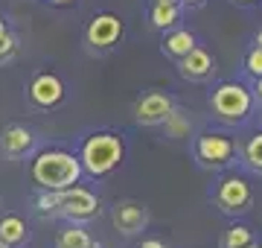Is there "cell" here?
<instances>
[{"label": "cell", "instance_id": "6da1fadb", "mask_svg": "<svg viewBox=\"0 0 262 248\" xmlns=\"http://www.w3.org/2000/svg\"><path fill=\"white\" fill-rule=\"evenodd\" d=\"M32 181L41 187V190H67L79 181L82 175V163L79 158H73L70 152H61V149H50V152H41L32 161Z\"/></svg>", "mask_w": 262, "mask_h": 248}, {"label": "cell", "instance_id": "7a4b0ae2", "mask_svg": "<svg viewBox=\"0 0 262 248\" xmlns=\"http://www.w3.org/2000/svg\"><path fill=\"white\" fill-rule=\"evenodd\" d=\"M38 208L44 213H61L67 219H91L99 213V201L94 193L73 184L67 190H44L38 196Z\"/></svg>", "mask_w": 262, "mask_h": 248}, {"label": "cell", "instance_id": "3957f363", "mask_svg": "<svg viewBox=\"0 0 262 248\" xmlns=\"http://www.w3.org/2000/svg\"><path fill=\"white\" fill-rule=\"evenodd\" d=\"M122 161V140L117 134H94L88 137L82 146V170H88L91 175H108L111 170H117Z\"/></svg>", "mask_w": 262, "mask_h": 248}, {"label": "cell", "instance_id": "277c9868", "mask_svg": "<svg viewBox=\"0 0 262 248\" xmlns=\"http://www.w3.org/2000/svg\"><path fill=\"white\" fill-rule=\"evenodd\" d=\"M251 91L239 82H225V85L215 88L213 94V108L215 114L227 120V123H236V120H245L248 111H251Z\"/></svg>", "mask_w": 262, "mask_h": 248}, {"label": "cell", "instance_id": "5b68a950", "mask_svg": "<svg viewBox=\"0 0 262 248\" xmlns=\"http://www.w3.org/2000/svg\"><path fill=\"white\" fill-rule=\"evenodd\" d=\"M251 199H253V193H251V187H248L245 178L230 175V178H225L222 187H219V204H222V210H227V213H242V210H248L251 208Z\"/></svg>", "mask_w": 262, "mask_h": 248}, {"label": "cell", "instance_id": "8992f818", "mask_svg": "<svg viewBox=\"0 0 262 248\" xmlns=\"http://www.w3.org/2000/svg\"><path fill=\"white\" fill-rule=\"evenodd\" d=\"M195 152L204 163L222 167V163H227L236 155V146H233L230 137H225V134H204V137H198Z\"/></svg>", "mask_w": 262, "mask_h": 248}, {"label": "cell", "instance_id": "52a82bcc", "mask_svg": "<svg viewBox=\"0 0 262 248\" xmlns=\"http://www.w3.org/2000/svg\"><path fill=\"white\" fill-rule=\"evenodd\" d=\"M134 114H137V123H143V126H158V123H163V120L172 114V99H169L166 94L151 91V94H146L140 102H137Z\"/></svg>", "mask_w": 262, "mask_h": 248}, {"label": "cell", "instance_id": "ba28073f", "mask_svg": "<svg viewBox=\"0 0 262 248\" xmlns=\"http://www.w3.org/2000/svg\"><path fill=\"white\" fill-rule=\"evenodd\" d=\"M29 96H32V102L41 105V108H53V105L61 102V96H64V85H61V79L56 73H38L32 79V85H29Z\"/></svg>", "mask_w": 262, "mask_h": 248}, {"label": "cell", "instance_id": "9c48e42d", "mask_svg": "<svg viewBox=\"0 0 262 248\" xmlns=\"http://www.w3.org/2000/svg\"><path fill=\"white\" fill-rule=\"evenodd\" d=\"M122 35V24L117 15H96L91 20V27H88V41L94 44V47H114Z\"/></svg>", "mask_w": 262, "mask_h": 248}, {"label": "cell", "instance_id": "30bf717a", "mask_svg": "<svg viewBox=\"0 0 262 248\" xmlns=\"http://www.w3.org/2000/svg\"><path fill=\"white\" fill-rule=\"evenodd\" d=\"M146 222H149V213L137 201H125V204H120L114 210V225L122 234H137V231L146 228Z\"/></svg>", "mask_w": 262, "mask_h": 248}, {"label": "cell", "instance_id": "8fae6325", "mask_svg": "<svg viewBox=\"0 0 262 248\" xmlns=\"http://www.w3.org/2000/svg\"><path fill=\"white\" fill-rule=\"evenodd\" d=\"M0 149L9 155V158H20L32 149V132L27 126H6L0 132Z\"/></svg>", "mask_w": 262, "mask_h": 248}, {"label": "cell", "instance_id": "7c38bea8", "mask_svg": "<svg viewBox=\"0 0 262 248\" xmlns=\"http://www.w3.org/2000/svg\"><path fill=\"white\" fill-rule=\"evenodd\" d=\"M181 73L187 79H204L213 73V58L207 50H198L192 47L187 56H181Z\"/></svg>", "mask_w": 262, "mask_h": 248}, {"label": "cell", "instance_id": "4fadbf2b", "mask_svg": "<svg viewBox=\"0 0 262 248\" xmlns=\"http://www.w3.org/2000/svg\"><path fill=\"white\" fill-rule=\"evenodd\" d=\"M27 225L20 216H3L0 219V245H20L27 242Z\"/></svg>", "mask_w": 262, "mask_h": 248}, {"label": "cell", "instance_id": "5bb4252c", "mask_svg": "<svg viewBox=\"0 0 262 248\" xmlns=\"http://www.w3.org/2000/svg\"><path fill=\"white\" fill-rule=\"evenodd\" d=\"M163 47H166L169 56H187L189 50L195 47V35L192 32H187V29H178V32H172L166 41H163Z\"/></svg>", "mask_w": 262, "mask_h": 248}, {"label": "cell", "instance_id": "9a60e30c", "mask_svg": "<svg viewBox=\"0 0 262 248\" xmlns=\"http://www.w3.org/2000/svg\"><path fill=\"white\" fill-rule=\"evenodd\" d=\"M151 24L158 29L175 27V24H178V3H155V9H151Z\"/></svg>", "mask_w": 262, "mask_h": 248}, {"label": "cell", "instance_id": "2e32d148", "mask_svg": "<svg viewBox=\"0 0 262 248\" xmlns=\"http://www.w3.org/2000/svg\"><path fill=\"white\" fill-rule=\"evenodd\" d=\"M94 242H91V237L84 234L82 228H67L58 234L56 239V248H91Z\"/></svg>", "mask_w": 262, "mask_h": 248}, {"label": "cell", "instance_id": "e0dca14e", "mask_svg": "<svg viewBox=\"0 0 262 248\" xmlns=\"http://www.w3.org/2000/svg\"><path fill=\"white\" fill-rule=\"evenodd\" d=\"M245 158H248V163H251L253 170L262 172V132L253 134L251 140H248V146H245Z\"/></svg>", "mask_w": 262, "mask_h": 248}, {"label": "cell", "instance_id": "ac0fdd59", "mask_svg": "<svg viewBox=\"0 0 262 248\" xmlns=\"http://www.w3.org/2000/svg\"><path fill=\"white\" fill-rule=\"evenodd\" d=\"M245 245H251V231L245 228V225H236V228L227 231L225 248H245Z\"/></svg>", "mask_w": 262, "mask_h": 248}, {"label": "cell", "instance_id": "d6986e66", "mask_svg": "<svg viewBox=\"0 0 262 248\" xmlns=\"http://www.w3.org/2000/svg\"><path fill=\"white\" fill-rule=\"evenodd\" d=\"M163 123H166V132L172 134V137H184V134L189 132V123H187L181 114H175V111H172V114L163 120Z\"/></svg>", "mask_w": 262, "mask_h": 248}, {"label": "cell", "instance_id": "ffe728a7", "mask_svg": "<svg viewBox=\"0 0 262 248\" xmlns=\"http://www.w3.org/2000/svg\"><path fill=\"white\" fill-rule=\"evenodd\" d=\"M15 50H18V44H15V38H12L9 32H6V35H0V65H3V61H9V58L15 56Z\"/></svg>", "mask_w": 262, "mask_h": 248}, {"label": "cell", "instance_id": "44dd1931", "mask_svg": "<svg viewBox=\"0 0 262 248\" xmlns=\"http://www.w3.org/2000/svg\"><path fill=\"white\" fill-rule=\"evenodd\" d=\"M248 70L253 76H262V47H253L248 53Z\"/></svg>", "mask_w": 262, "mask_h": 248}, {"label": "cell", "instance_id": "7402d4cb", "mask_svg": "<svg viewBox=\"0 0 262 248\" xmlns=\"http://www.w3.org/2000/svg\"><path fill=\"white\" fill-rule=\"evenodd\" d=\"M140 248H166V245H163L160 239H143V245H140Z\"/></svg>", "mask_w": 262, "mask_h": 248}, {"label": "cell", "instance_id": "603a6c76", "mask_svg": "<svg viewBox=\"0 0 262 248\" xmlns=\"http://www.w3.org/2000/svg\"><path fill=\"white\" fill-rule=\"evenodd\" d=\"M6 32H9V29H6V20L0 18V35H6Z\"/></svg>", "mask_w": 262, "mask_h": 248}, {"label": "cell", "instance_id": "cb8c5ba5", "mask_svg": "<svg viewBox=\"0 0 262 248\" xmlns=\"http://www.w3.org/2000/svg\"><path fill=\"white\" fill-rule=\"evenodd\" d=\"M50 3H56V6H64V3H73V0H50Z\"/></svg>", "mask_w": 262, "mask_h": 248}, {"label": "cell", "instance_id": "d4e9b609", "mask_svg": "<svg viewBox=\"0 0 262 248\" xmlns=\"http://www.w3.org/2000/svg\"><path fill=\"white\" fill-rule=\"evenodd\" d=\"M256 47H262V29L256 32Z\"/></svg>", "mask_w": 262, "mask_h": 248}, {"label": "cell", "instance_id": "484cf974", "mask_svg": "<svg viewBox=\"0 0 262 248\" xmlns=\"http://www.w3.org/2000/svg\"><path fill=\"white\" fill-rule=\"evenodd\" d=\"M256 94H259V99H262V76H259V85H256Z\"/></svg>", "mask_w": 262, "mask_h": 248}, {"label": "cell", "instance_id": "4316f807", "mask_svg": "<svg viewBox=\"0 0 262 248\" xmlns=\"http://www.w3.org/2000/svg\"><path fill=\"white\" fill-rule=\"evenodd\" d=\"M155 3H181V0H155Z\"/></svg>", "mask_w": 262, "mask_h": 248}, {"label": "cell", "instance_id": "83f0119b", "mask_svg": "<svg viewBox=\"0 0 262 248\" xmlns=\"http://www.w3.org/2000/svg\"><path fill=\"white\" fill-rule=\"evenodd\" d=\"M245 248H262V245H256V242H251V245H245Z\"/></svg>", "mask_w": 262, "mask_h": 248}, {"label": "cell", "instance_id": "f1b7e54d", "mask_svg": "<svg viewBox=\"0 0 262 248\" xmlns=\"http://www.w3.org/2000/svg\"><path fill=\"white\" fill-rule=\"evenodd\" d=\"M184 3H201V0H184Z\"/></svg>", "mask_w": 262, "mask_h": 248}, {"label": "cell", "instance_id": "f546056e", "mask_svg": "<svg viewBox=\"0 0 262 248\" xmlns=\"http://www.w3.org/2000/svg\"><path fill=\"white\" fill-rule=\"evenodd\" d=\"M239 3H253V0H239Z\"/></svg>", "mask_w": 262, "mask_h": 248}, {"label": "cell", "instance_id": "4dcf8cb0", "mask_svg": "<svg viewBox=\"0 0 262 248\" xmlns=\"http://www.w3.org/2000/svg\"><path fill=\"white\" fill-rule=\"evenodd\" d=\"M0 248H9V245H0Z\"/></svg>", "mask_w": 262, "mask_h": 248}, {"label": "cell", "instance_id": "1f68e13d", "mask_svg": "<svg viewBox=\"0 0 262 248\" xmlns=\"http://www.w3.org/2000/svg\"><path fill=\"white\" fill-rule=\"evenodd\" d=\"M91 248H96V245H91Z\"/></svg>", "mask_w": 262, "mask_h": 248}]
</instances>
